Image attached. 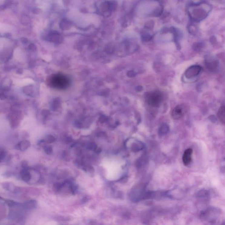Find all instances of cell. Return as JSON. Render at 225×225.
<instances>
[{"label":"cell","mask_w":225,"mask_h":225,"mask_svg":"<svg viewBox=\"0 0 225 225\" xmlns=\"http://www.w3.org/2000/svg\"><path fill=\"white\" fill-rule=\"evenodd\" d=\"M146 101L150 106L158 107L160 106L163 100L162 94L158 91L149 92L146 94Z\"/></svg>","instance_id":"cell-1"},{"label":"cell","mask_w":225,"mask_h":225,"mask_svg":"<svg viewBox=\"0 0 225 225\" xmlns=\"http://www.w3.org/2000/svg\"><path fill=\"white\" fill-rule=\"evenodd\" d=\"M202 71V68L199 65H194L188 68L185 72L184 77L187 80H193L196 78Z\"/></svg>","instance_id":"cell-2"},{"label":"cell","mask_w":225,"mask_h":225,"mask_svg":"<svg viewBox=\"0 0 225 225\" xmlns=\"http://www.w3.org/2000/svg\"><path fill=\"white\" fill-rule=\"evenodd\" d=\"M188 107L184 104H180L176 106L172 110L171 115L172 117L176 120L181 118L188 111Z\"/></svg>","instance_id":"cell-3"},{"label":"cell","mask_w":225,"mask_h":225,"mask_svg":"<svg viewBox=\"0 0 225 225\" xmlns=\"http://www.w3.org/2000/svg\"><path fill=\"white\" fill-rule=\"evenodd\" d=\"M193 154L192 149L189 148L186 150L183 157V161L186 166L189 165L192 161V156Z\"/></svg>","instance_id":"cell-4"},{"label":"cell","mask_w":225,"mask_h":225,"mask_svg":"<svg viewBox=\"0 0 225 225\" xmlns=\"http://www.w3.org/2000/svg\"><path fill=\"white\" fill-rule=\"evenodd\" d=\"M31 146V143L28 140H23L15 145V149L18 151H23L29 148Z\"/></svg>","instance_id":"cell-5"},{"label":"cell","mask_w":225,"mask_h":225,"mask_svg":"<svg viewBox=\"0 0 225 225\" xmlns=\"http://www.w3.org/2000/svg\"><path fill=\"white\" fill-rule=\"evenodd\" d=\"M21 179L24 182L28 183L31 180L32 176L28 169H22L20 171Z\"/></svg>","instance_id":"cell-6"},{"label":"cell","mask_w":225,"mask_h":225,"mask_svg":"<svg viewBox=\"0 0 225 225\" xmlns=\"http://www.w3.org/2000/svg\"><path fill=\"white\" fill-rule=\"evenodd\" d=\"M37 202L35 200H29L24 202L22 204V207L24 210H31L37 207Z\"/></svg>","instance_id":"cell-7"},{"label":"cell","mask_w":225,"mask_h":225,"mask_svg":"<svg viewBox=\"0 0 225 225\" xmlns=\"http://www.w3.org/2000/svg\"><path fill=\"white\" fill-rule=\"evenodd\" d=\"M2 186L4 189L8 191L11 192H15L16 188H17L14 184L10 182L3 183L2 184Z\"/></svg>","instance_id":"cell-8"},{"label":"cell","mask_w":225,"mask_h":225,"mask_svg":"<svg viewBox=\"0 0 225 225\" xmlns=\"http://www.w3.org/2000/svg\"><path fill=\"white\" fill-rule=\"evenodd\" d=\"M217 116L221 123L225 124V106L221 107L219 109Z\"/></svg>","instance_id":"cell-9"},{"label":"cell","mask_w":225,"mask_h":225,"mask_svg":"<svg viewBox=\"0 0 225 225\" xmlns=\"http://www.w3.org/2000/svg\"><path fill=\"white\" fill-rule=\"evenodd\" d=\"M169 127L167 124H163L160 126L159 130V134L160 135H164L168 133Z\"/></svg>","instance_id":"cell-10"},{"label":"cell","mask_w":225,"mask_h":225,"mask_svg":"<svg viewBox=\"0 0 225 225\" xmlns=\"http://www.w3.org/2000/svg\"><path fill=\"white\" fill-rule=\"evenodd\" d=\"M81 168L83 170L85 171L86 172H89V173H92L94 171V169L93 167L89 164H86L84 163L83 165L82 166Z\"/></svg>","instance_id":"cell-11"},{"label":"cell","mask_w":225,"mask_h":225,"mask_svg":"<svg viewBox=\"0 0 225 225\" xmlns=\"http://www.w3.org/2000/svg\"><path fill=\"white\" fill-rule=\"evenodd\" d=\"M216 61L215 60H207V67L210 69H214L216 68V66L217 65V63H216Z\"/></svg>","instance_id":"cell-12"},{"label":"cell","mask_w":225,"mask_h":225,"mask_svg":"<svg viewBox=\"0 0 225 225\" xmlns=\"http://www.w3.org/2000/svg\"><path fill=\"white\" fill-rule=\"evenodd\" d=\"M43 148L45 152L47 154L51 155L53 153V149L51 146L46 145L43 147Z\"/></svg>","instance_id":"cell-13"},{"label":"cell","mask_w":225,"mask_h":225,"mask_svg":"<svg viewBox=\"0 0 225 225\" xmlns=\"http://www.w3.org/2000/svg\"><path fill=\"white\" fill-rule=\"evenodd\" d=\"M7 154V152L4 148L1 147L0 149V160L1 162H2L4 161L5 158L6 157Z\"/></svg>","instance_id":"cell-14"},{"label":"cell","mask_w":225,"mask_h":225,"mask_svg":"<svg viewBox=\"0 0 225 225\" xmlns=\"http://www.w3.org/2000/svg\"><path fill=\"white\" fill-rule=\"evenodd\" d=\"M87 148L89 151H94L97 148L96 144L94 143H89L87 145Z\"/></svg>","instance_id":"cell-15"},{"label":"cell","mask_w":225,"mask_h":225,"mask_svg":"<svg viewBox=\"0 0 225 225\" xmlns=\"http://www.w3.org/2000/svg\"><path fill=\"white\" fill-rule=\"evenodd\" d=\"M5 202L6 204L10 207H12L18 205V203L12 200H6Z\"/></svg>","instance_id":"cell-16"},{"label":"cell","mask_w":225,"mask_h":225,"mask_svg":"<svg viewBox=\"0 0 225 225\" xmlns=\"http://www.w3.org/2000/svg\"><path fill=\"white\" fill-rule=\"evenodd\" d=\"M47 142L48 144H51V143H54L55 141V139L54 137H53L52 135H48L47 137Z\"/></svg>","instance_id":"cell-17"},{"label":"cell","mask_w":225,"mask_h":225,"mask_svg":"<svg viewBox=\"0 0 225 225\" xmlns=\"http://www.w3.org/2000/svg\"><path fill=\"white\" fill-rule=\"evenodd\" d=\"M136 75V72L133 71H127V77L131 78L135 77Z\"/></svg>","instance_id":"cell-18"},{"label":"cell","mask_w":225,"mask_h":225,"mask_svg":"<svg viewBox=\"0 0 225 225\" xmlns=\"http://www.w3.org/2000/svg\"><path fill=\"white\" fill-rule=\"evenodd\" d=\"M21 166H22V168L23 169H29V166H28V164L25 161H23L22 162V164H21Z\"/></svg>","instance_id":"cell-19"},{"label":"cell","mask_w":225,"mask_h":225,"mask_svg":"<svg viewBox=\"0 0 225 225\" xmlns=\"http://www.w3.org/2000/svg\"><path fill=\"white\" fill-rule=\"evenodd\" d=\"M73 142V139L71 137H69L68 138H66V140H65V144H69L72 143Z\"/></svg>","instance_id":"cell-20"},{"label":"cell","mask_w":225,"mask_h":225,"mask_svg":"<svg viewBox=\"0 0 225 225\" xmlns=\"http://www.w3.org/2000/svg\"><path fill=\"white\" fill-rule=\"evenodd\" d=\"M46 143H46V141L45 140H40V141H39L38 142V146H43L44 147L45 146V145H46L45 144H46Z\"/></svg>","instance_id":"cell-21"},{"label":"cell","mask_w":225,"mask_h":225,"mask_svg":"<svg viewBox=\"0 0 225 225\" xmlns=\"http://www.w3.org/2000/svg\"><path fill=\"white\" fill-rule=\"evenodd\" d=\"M88 201V199L87 198V197H84L83 198H82V199L81 200V203H86Z\"/></svg>","instance_id":"cell-22"},{"label":"cell","mask_w":225,"mask_h":225,"mask_svg":"<svg viewBox=\"0 0 225 225\" xmlns=\"http://www.w3.org/2000/svg\"><path fill=\"white\" fill-rule=\"evenodd\" d=\"M136 89H137V90L138 91H140L142 90V89H143V88H142V87L140 86H138L136 88Z\"/></svg>","instance_id":"cell-23"}]
</instances>
